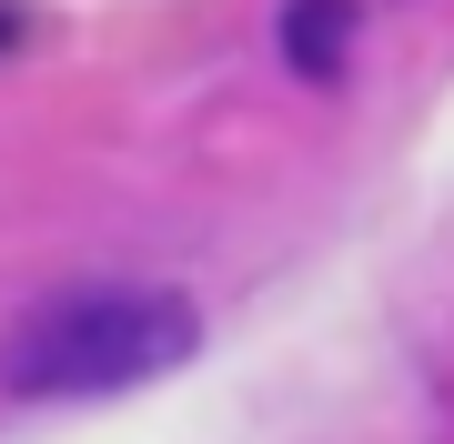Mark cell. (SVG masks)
<instances>
[{
  "label": "cell",
  "mask_w": 454,
  "mask_h": 444,
  "mask_svg": "<svg viewBox=\"0 0 454 444\" xmlns=\"http://www.w3.org/2000/svg\"><path fill=\"white\" fill-rule=\"evenodd\" d=\"M202 344L182 293H142V283H82L20 313L11 333V394L20 404H91V394H131V384L172 374Z\"/></svg>",
  "instance_id": "1"
},
{
  "label": "cell",
  "mask_w": 454,
  "mask_h": 444,
  "mask_svg": "<svg viewBox=\"0 0 454 444\" xmlns=\"http://www.w3.org/2000/svg\"><path fill=\"white\" fill-rule=\"evenodd\" d=\"M283 61L303 82H343V61H354V0H293L283 11Z\"/></svg>",
  "instance_id": "2"
}]
</instances>
